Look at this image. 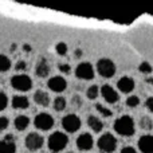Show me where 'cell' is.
Listing matches in <instances>:
<instances>
[{"label":"cell","instance_id":"6da1fadb","mask_svg":"<svg viewBox=\"0 0 153 153\" xmlns=\"http://www.w3.org/2000/svg\"><path fill=\"white\" fill-rule=\"evenodd\" d=\"M114 130L118 133L120 136L124 137H130L134 134L136 128H134V121L130 116H122L114 121Z\"/></svg>","mask_w":153,"mask_h":153},{"label":"cell","instance_id":"7a4b0ae2","mask_svg":"<svg viewBox=\"0 0 153 153\" xmlns=\"http://www.w3.org/2000/svg\"><path fill=\"white\" fill-rule=\"evenodd\" d=\"M69 144V137L62 132H54L53 134H50L48 137V149L53 153H58L61 151H63Z\"/></svg>","mask_w":153,"mask_h":153},{"label":"cell","instance_id":"3957f363","mask_svg":"<svg viewBox=\"0 0 153 153\" xmlns=\"http://www.w3.org/2000/svg\"><path fill=\"white\" fill-rule=\"evenodd\" d=\"M97 145H98V148H100L101 152L111 153V152L116 151V148H117V140L113 134L105 133V134H102L100 138H98Z\"/></svg>","mask_w":153,"mask_h":153},{"label":"cell","instance_id":"277c9868","mask_svg":"<svg viewBox=\"0 0 153 153\" xmlns=\"http://www.w3.org/2000/svg\"><path fill=\"white\" fill-rule=\"evenodd\" d=\"M11 86L15 90H19V91H28L32 87V81L28 75L18 74L11 78Z\"/></svg>","mask_w":153,"mask_h":153},{"label":"cell","instance_id":"5b68a950","mask_svg":"<svg viewBox=\"0 0 153 153\" xmlns=\"http://www.w3.org/2000/svg\"><path fill=\"white\" fill-rule=\"evenodd\" d=\"M97 71L100 73V75H102L103 78H110L116 74V65L113 61L108 58H102L97 62Z\"/></svg>","mask_w":153,"mask_h":153},{"label":"cell","instance_id":"8992f818","mask_svg":"<svg viewBox=\"0 0 153 153\" xmlns=\"http://www.w3.org/2000/svg\"><path fill=\"white\" fill-rule=\"evenodd\" d=\"M62 126L66 132L74 133L81 128V118L75 114H67L62 118Z\"/></svg>","mask_w":153,"mask_h":153},{"label":"cell","instance_id":"52a82bcc","mask_svg":"<svg viewBox=\"0 0 153 153\" xmlns=\"http://www.w3.org/2000/svg\"><path fill=\"white\" fill-rule=\"evenodd\" d=\"M75 75L79 79H85V81H90L94 78V69H93L91 63L89 62H82L76 66L75 69Z\"/></svg>","mask_w":153,"mask_h":153},{"label":"cell","instance_id":"ba28073f","mask_svg":"<svg viewBox=\"0 0 153 153\" xmlns=\"http://www.w3.org/2000/svg\"><path fill=\"white\" fill-rule=\"evenodd\" d=\"M34 125L40 130H50L54 126V118L47 113H39L35 117Z\"/></svg>","mask_w":153,"mask_h":153},{"label":"cell","instance_id":"9c48e42d","mask_svg":"<svg viewBox=\"0 0 153 153\" xmlns=\"http://www.w3.org/2000/svg\"><path fill=\"white\" fill-rule=\"evenodd\" d=\"M43 144H45V138L39 133H30L26 137V146L31 152L40 149L43 146Z\"/></svg>","mask_w":153,"mask_h":153},{"label":"cell","instance_id":"30bf717a","mask_svg":"<svg viewBox=\"0 0 153 153\" xmlns=\"http://www.w3.org/2000/svg\"><path fill=\"white\" fill-rule=\"evenodd\" d=\"M47 86H48V89L53 90V91L62 93V91H65V90H66L67 82H66V79H65L63 76L56 75V76H53V78L48 79Z\"/></svg>","mask_w":153,"mask_h":153},{"label":"cell","instance_id":"8fae6325","mask_svg":"<svg viewBox=\"0 0 153 153\" xmlns=\"http://www.w3.org/2000/svg\"><path fill=\"white\" fill-rule=\"evenodd\" d=\"M16 144L12 134H7L0 141V153H15Z\"/></svg>","mask_w":153,"mask_h":153},{"label":"cell","instance_id":"7c38bea8","mask_svg":"<svg viewBox=\"0 0 153 153\" xmlns=\"http://www.w3.org/2000/svg\"><path fill=\"white\" fill-rule=\"evenodd\" d=\"M101 94H102L103 100L109 103H116L120 100V95L110 85H103L102 89H101Z\"/></svg>","mask_w":153,"mask_h":153},{"label":"cell","instance_id":"4fadbf2b","mask_svg":"<svg viewBox=\"0 0 153 153\" xmlns=\"http://www.w3.org/2000/svg\"><path fill=\"white\" fill-rule=\"evenodd\" d=\"M94 145V140H93L91 134L89 133H82L78 138H76V146L81 151H90Z\"/></svg>","mask_w":153,"mask_h":153},{"label":"cell","instance_id":"5bb4252c","mask_svg":"<svg viewBox=\"0 0 153 153\" xmlns=\"http://www.w3.org/2000/svg\"><path fill=\"white\" fill-rule=\"evenodd\" d=\"M138 149L143 153H153V136L145 134L138 140Z\"/></svg>","mask_w":153,"mask_h":153},{"label":"cell","instance_id":"9a60e30c","mask_svg":"<svg viewBox=\"0 0 153 153\" xmlns=\"http://www.w3.org/2000/svg\"><path fill=\"white\" fill-rule=\"evenodd\" d=\"M117 87H118V90H121L122 93L128 94V93L134 90V81H133L130 76H122V78L117 82Z\"/></svg>","mask_w":153,"mask_h":153},{"label":"cell","instance_id":"2e32d148","mask_svg":"<svg viewBox=\"0 0 153 153\" xmlns=\"http://www.w3.org/2000/svg\"><path fill=\"white\" fill-rule=\"evenodd\" d=\"M34 101L39 106L46 108V106L50 105V95H48L46 91H43V90H36L34 94Z\"/></svg>","mask_w":153,"mask_h":153},{"label":"cell","instance_id":"e0dca14e","mask_svg":"<svg viewBox=\"0 0 153 153\" xmlns=\"http://www.w3.org/2000/svg\"><path fill=\"white\" fill-rule=\"evenodd\" d=\"M12 106L15 109H27L30 106V101L24 95H15L12 98Z\"/></svg>","mask_w":153,"mask_h":153},{"label":"cell","instance_id":"ac0fdd59","mask_svg":"<svg viewBox=\"0 0 153 153\" xmlns=\"http://www.w3.org/2000/svg\"><path fill=\"white\" fill-rule=\"evenodd\" d=\"M87 125H89L90 128H91V130H94L95 133L101 132L103 128V124L102 121H101L100 118H97L95 116H90L89 118H87Z\"/></svg>","mask_w":153,"mask_h":153},{"label":"cell","instance_id":"d6986e66","mask_svg":"<svg viewBox=\"0 0 153 153\" xmlns=\"http://www.w3.org/2000/svg\"><path fill=\"white\" fill-rule=\"evenodd\" d=\"M13 125H15V128L18 130H24L27 129V126L30 125V118L27 116H18L15 118V121H13Z\"/></svg>","mask_w":153,"mask_h":153},{"label":"cell","instance_id":"ffe728a7","mask_svg":"<svg viewBox=\"0 0 153 153\" xmlns=\"http://www.w3.org/2000/svg\"><path fill=\"white\" fill-rule=\"evenodd\" d=\"M48 73H50V66H48V63H47L46 59H42L36 66V75L45 78V76L48 75Z\"/></svg>","mask_w":153,"mask_h":153},{"label":"cell","instance_id":"44dd1931","mask_svg":"<svg viewBox=\"0 0 153 153\" xmlns=\"http://www.w3.org/2000/svg\"><path fill=\"white\" fill-rule=\"evenodd\" d=\"M11 69V61L8 56L5 55H1L0 56V70H1L3 73L8 71V70Z\"/></svg>","mask_w":153,"mask_h":153},{"label":"cell","instance_id":"7402d4cb","mask_svg":"<svg viewBox=\"0 0 153 153\" xmlns=\"http://www.w3.org/2000/svg\"><path fill=\"white\" fill-rule=\"evenodd\" d=\"M65 108H66V100H65L63 97H58L54 100V109H55L56 111L65 110Z\"/></svg>","mask_w":153,"mask_h":153},{"label":"cell","instance_id":"603a6c76","mask_svg":"<svg viewBox=\"0 0 153 153\" xmlns=\"http://www.w3.org/2000/svg\"><path fill=\"white\" fill-rule=\"evenodd\" d=\"M98 86L97 85H93V86H90L89 87V90H87V98H89V100H95V98L98 97Z\"/></svg>","mask_w":153,"mask_h":153},{"label":"cell","instance_id":"cb8c5ba5","mask_svg":"<svg viewBox=\"0 0 153 153\" xmlns=\"http://www.w3.org/2000/svg\"><path fill=\"white\" fill-rule=\"evenodd\" d=\"M140 126L143 128V129H145V130H151L153 128L152 120L149 118V117H143V118H141V121H140Z\"/></svg>","mask_w":153,"mask_h":153},{"label":"cell","instance_id":"d4e9b609","mask_svg":"<svg viewBox=\"0 0 153 153\" xmlns=\"http://www.w3.org/2000/svg\"><path fill=\"white\" fill-rule=\"evenodd\" d=\"M138 103H140V98L136 97V95H132V97L126 98V105L129 106V108H136Z\"/></svg>","mask_w":153,"mask_h":153},{"label":"cell","instance_id":"484cf974","mask_svg":"<svg viewBox=\"0 0 153 153\" xmlns=\"http://www.w3.org/2000/svg\"><path fill=\"white\" fill-rule=\"evenodd\" d=\"M138 70H140L141 73H144V74H149V73H152V66L151 63H148V62H143V63L138 66Z\"/></svg>","mask_w":153,"mask_h":153},{"label":"cell","instance_id":"4316f807","mask_svg":"<svg viewBox=\"0 0 153 153\" xmlns=\"http://www.w3.org/2000/svg\"><path fill=\"white\" fill-rule=\"evenodd\" d=\"M95 109H97L98 111H100L101 114H102L103 117H110L111 114V110H109V109H106V108H103L102 105H101V103H97V105H95Z\"/></svg>","mask_w":153,"mask_h":153},{"label":"cell","instance_id":"83f0119b","mask_svg":"<svg viewBox=\"0 0 153 153\" xmlns=\"http://www.w3.org/2000/svg\"><path fill=\"white\" fill-rule=\"evenodd\" d=\"M55 50H56V53H58L59 55H66V53H67V45H66V43H63V42H59L58 45H56Z\"/></svg>","mask_w":153,"mask_h":153},{"label":"cell","instance_id":"f1b7e54d","mask_svg":"<svg viewBox=\"0 0 153 153\" xmlns=\"http://www.w3.org/2000/svg\"><path fill=\"white\" fill-rule=\"evenodd\" d=\"M8 105V98H7V94L4 91L0 93V110H4Z\"/></svg>","mask_w":153,"mask_h":153},{"label":"cell","instance_id":"f546056e","mask_svg":"<svg viewBox=\"0 0 153 153\" xmlns=\"http://www.w3.org/2000/svg\"><path fill=\"white\" fill-rule=\"evenodd\" d=\"M8 126V118L7 117H0V130H5Z\"/></svg>","mask_w":153,"mask_h":153},{"label":"cell","instance_id":"4dcf8cb0","mask_svg":"<svg viewBox=\"0 0 153 153\" xmlns=\"http://www.w3.org/2000/svg\"><path fill=\"white\" fill-rule=\"evenodd\" d=\"M26 67H27L26 62H24V61H19V62H18V63H16L15 69H16V70H18V71H23V70H26Z\"/></svg>","mask_w":153,"mask_h":153},{"label":"cell","instance_id":"1f68e13d","mask_svg":"<svg viewBox=\"0 0 153 153\" xmlns=\"http://www.w3.org/2000/svg\"><path fill=\"white\" fill-rule=\"evenodd\" d=\"M121 153H137V151L133 146H124L121 149Z\"/></svg>","mask_w":153,"mask_h":153},{"label":"cell","instance_id":"d6a6232c","mask_svg":"<svg viewBox=\"0 0 153 153\" xmlns=\"http://www.w3.org/2000/svg\"><path fill=\"white\" fill-rule=\"evenodd\" d=\"M59 70H61L62 73H65V74H69V73L71 71L69 65H59Z\"/></svg>","mask_w":153,"mask_h":153},{"label":"cell","instance_id":"836d02e7","mask_svg":"<svg viewBox=\"0 0 153 153\" xmlns=\"http://www.w3.org/2000/svg\"><path fill=\"white\" fill-rule=\"evenodd\" d=\"M145 105H146V108H148L149 110H151L152 113H153V97H149L148 100H146Z\"/></svg>","mask_w":153,"mask_h":153},{"label":"cell","instance_id":"e575fe53","mask_svg":"<svg viewBox=\"0 0 153 153\" xmlns=\"http://www.w3.org/2000/svg\"><path fill=\"white\" fill-rule=\"evenodd\" d=\"M73 105H76V106L81 105V98H79L78 95H74V97H73Z\"/></svg>","mask_w":153,"mask_h":153},{"label":"cell","instance_id":"d590c367","mask_svg":"<svg viewBox=\"0 0 153 153\" xmlns=\"http://www.w3.org/2000/svg\"><path fill=\"white\" fill-rule=\"evenodd\" d=\"M74 54H75V56H78V58H79V56L82 55V51H81V50H76Z\"/></svg>","mask_w":153,"mask_h":153},{"label":"cell","instance_id":"8d00e7d4","mask_svg":"<svg viewBox=\"0 0 153 153\" xmlns=\"http://www.w3.org/2000/svg\"><path fill=\"white\" fill-rule=\"evenodd\" d=\"M24 51H31V48H30V46L28 45H24Z\"/></svg>","mask_w":153,"mask_h":153},{"label":"cell","instance_id":"74e56055","mask_svg":"<svg viewBox=\"0 0 153 153\" xmlns=\"http://www.w3.org/2000/svg\"><path fill=\"white\" fill-rule=\"evenodd\" d=\"M145 81H146V83H152L153 85V78H146Z\"/></svg>","mask_w":153,"mask_h":153},{"label":"cell","instance_id":"f35d334b","mask_svg":"<svg viewBox=\"0 0 153 153\" xmlns=\"http://www.w3.org/2000/svg\"><path fill=\"white\" fill-rule=\"evenodd\" d=\"M69 153H74V152H69Z\"/></svg>","mask_w":153,"mask_h":153}]
</instances>
